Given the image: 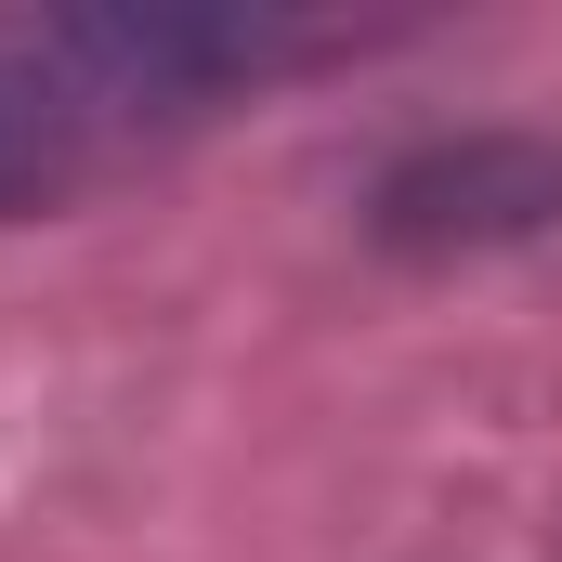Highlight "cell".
<instances>
[{"instance_id":"cell-1","label":"cell","mask_w":562,"mask_h":562,"mask_svg":"<svg viewBox=\"0 0 562 562\" xmlns=\"http://www.w3.org/2000/svg\"><path fill=\"white\" fill-rule=\"evenodd\" d=\"M340 53V26L288 13H144V0H66L0 13V223L79 196L92 170L144 157L157 132L210 119L223 92Z\"/></svg>"},{"instance_id":"cell-2","label":"cell","mask_w":562,"mask_h":562,"mask_svg":"<svg viewBox=\"0 0 562 562\" xmlns=\"http://www.w3.org/2000/svg\"><path fill=\"white\" fill-rule=\"evenodd\" d=\"M393 236H497V223H550L562 210V157L550 144H431L380 183Z\"/></svg>"}]
</instances>
